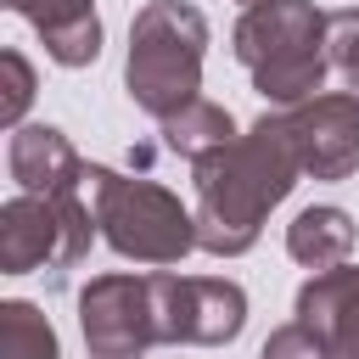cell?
<instances>
[{
	"instance_id": "6da1fadb",
	"label": "cell",
	"mask_w": 359,
	"mask_h": 359,
	"mask_svg": "<svg viewBox=\"0 0 359 359\" xmlns=\"http://www.w3.org/2000/svg\"><path fill=\"white\" fill-rule=\"evenodd\" d=\"M303 163L280 123V112H264L241 140L202 157L191 168L196 180V247L213 258H241L264 236L269 208H280L297 185Z\"/></svg>"
},
{
	"instance_id": "7a4b0ae2",
	"label": "cell",
	"mask_w": 359,
	"mask_h": 359,
	"mask_svg": "<svg viewBox=\"0 0 359 359\" xmlns=\"http://www.w3.org/2000/svg\"><path fill=\"white\" fill-rule=\"evenodd\" d=\"M230 50L275 112L325 95L331 50H325V11H314V0H269L241 11L230 28Z\"/></svg>"
},
{
	"instance_id": "3957f363",
	"label": "cell",
	"mask_w": 359,
	"mask_h": 359,
	"mask_svg": "<svg viewBox=\"0 0 359 359\" xmlns=\"http://www.w3.org/2000/svg\"><path fill=\"white\" fill-rule=\"evenodd\" d=\"M202 56H208V17L191 0H146L129 22L123 90L129 101L168 123L191 101H202Z\"/></svg>"
},
{
	"instance_id": "277c9868",
	"label": "cell",
	"mask_w": 359,
	"mask_h": 359,
	"mask_svg": "<svg viewBox=\"0 0 359 359\" xmlns=\"http://www.w3.org/2000/svg\"><path fill=\"white\" fill-rule=\"evenodd\" d=\"M84 191H90V213L101 224V241L118 258L168 269L185 252H196V208H185L168 185L118 174L107 163H90Z\"/></svg>"
},
{
	"instance_id": "5b68a950",
	"label": "cell",
	"mask_w": 359,
	"mask_h": 359,
	"mask_svg": "<svg viewBox=\"0 0 359 359\" xmlns=\"http://www.w3.org/2000/svg\"><path fill=\"white\" fill-rule=\"evenodd\" d=\"M95 213L79 202V191H50V196H6L0 202V275H67L84 264L95 241Z\"/></svg>"
},
{
	"instance_id": "8992f818",
	"label": "cell",
	"mask_w": 359,
	"mask_h": 359,
	"mask_svg": "<svg viewBox=\"0 0 359 359\" xmlns=\"http://www.w3.org/2000/svg\"><path fill=\"white\" fill-rule=\"evenodd\" d=\"M79 331L90 359H146L163 348V320H157V280L146 275H95L79 292Z\"/></svg>"
},
{
	"instance_id": "52a82bcc",
	"label": "cell",
	"mask_w": 359,
	"mask_h": 359,
	"mask_svg": "<svg viewBox=\"0 0 359 359\" xmlns=\"http://www.w3.org/2000/svg\"><path fill=\"white\" fill-rule=\"evenodd\" d=\"M157 280V320L163 342H191V348H219L236 342L247 325V292L224 275H174L151 269Z\"/></svg>"
},
{
	"instance_id": "ba28073f",
	"label": "cell",
	"mask_w": 359,
	"mask_h": 359,
	"mask_svg": "<svg viewBox=\"0 0 359 359\" xmlns=\"http://www.w3.org/2000/svg\"><path fill=\"white\" fill-rule=\"evenodd\" d=\"M280 123L297 146L303 174L314 180H348L359 168V95L325 90L303 107H280Z\"/></svg>"
},
{
	"instance_id": "9c48e42d",
	"label": "cell",
	"mask_w": 359,
	"mask_h": 359,
	"mask_svg": "<svg viewBox=\"0 0 359 359\" xmlns=\"http://www.w3.org/2000/svg\"><path fill=\"white\" fill-rule=\"evenodd\" d=\"M292 314L309 331H320L331 359H359V264H337V269L309 275L297 286Z\"/></svg>"
},
{
	"instance_id": "30bf717a",
	"label": "cell",
	"mask_w": 359,
	"mask_h": 359,
	"mask_svg": "<svg viewBox=\"0 0 359 359\" xmlns=\"http://www.w3.org/2000/svg\"><path fill=\"white\" fill-rule=\"evenodd\" d=\"M84 157L73 151V140L56 123H22L6 140V174L17 191L28 196H50V191H79L84 185Z\"/></svg>"
},
{
	"instance_id": "8fae6325",
	"label": "cell",
	"mask_w": 359,
	"mask_h": 359,
	"mask_svg": "<svg viewBox=\"0 0 359 359\" xmlns=\"http://www.w3.org/2000/svg\"><path fill=\"white\" fill-rule=\"evenodd\" d=\"M17 17H28L45 39V56L56 67H90L101 56V17L95 0H6Z\"/></svg>"
},
{
	"instance_id": "7c38bea8",
	"label": "cell",
	"mask_w": 359,
	"mask_h": 359,
	"mask_svg": "<svg viewBox=\"0 0 359 359\" xmlns=\"http://www.w3.org/2000/svg\"><path fill=\"white\" fill-rule=\"evenodd\" d=\"M286 252L303 264V269H337V264H348V252H353V219L342 213V208H331V202H320V208H303L292 224H286Z\"/></svg>"
},
{
	"instance_id": "4fadbf2b",
	"label": "cell",
	"mask_w": 359,
	"mask_h": 359,
	"mask_svg": "<svg viewBox=\"0 0 359 359\" xmlns=\"http://www.w3.org/2000/svg\"><path fill=\"white\" fill-rule=\"evenodd\" d=\"M230 140H241V129H236V118L219 107V101H191L185 112H174L168 123H163V151H174V157H185L191 168L202 163V157H213V151H224Z\"/></svg>"
},
{
	"instance_id": "5bb4252c",
	"label": "cell",
	"mask_w": 359,
	"mask_h": 359,
	"mask_svg": "<svg viewBox=\"0 0 359 359\" xmlns=\"http://www.w3.org/2000/svg\"><path fill=\"white\" fill-rule=\"evenodd\" d=\"M0 359H62V342H56L50 320L22 297L0 303Z\"/></svg>"
},
{
	"instance_id": "9a60e30c",
	"label": "cell",
	"mask_w": 359,
	"mask_h": 359,
	"mask_svg": "<svg viewBox=\"0 0 359 359\" xmlns=\"http://www.w3.org/2000/svg\"><path fill=\"white\" fill-rule=\"evenodd\" d=\"M325 50H331V73L348 84V95H359V6L325 17Z\"/></svg>"
},
{
	"instance_id": "2e32d148",
	"label": "cell",
	"mask_w": 359,
	"mask_h": 359,
	"mask_svg": "<svg viewBox=\"0 0 359 359\" xmlns=\"http://www.w3.org/2000/svg\"><path fill=\"white\" fill-rule=\"evenodd\" d=\"M0 67H6L0 123H6V129H22V112H28V101H34V67H28V56H22L17 45H6V50H0Z\"/></svg>"
},
{
	"instance_id": "e0dca14e",
	"label": "cell",
	"mask_w": 359,
	"mask_h": 359,
	"mask_svg": "<svg viewBox=\"0 0 359 359\" xmlns=\"http://www.w3.org/2000/svg\"><path fill=\"white\" fill-rule=\"evenodd\" d=\"M258 359H331V348H325L320 331H309L303 320H286V325H275V331L264 337Z\"/></svg>"
},
{
	"instance_id": "ac0fdd59",
	"label": "cell",
	"mask_w": 359,
	"mask_h": 359,
	"mask_svg": "<svg viewBox=\"0 0 359 359\" xmlns=\"http://www.w3.org/2000/svg\"><path fill=\"white\" fill-rule=\"evenodd\" d=\"M236 6H241V11H252V6H269V0H236Z\"/></svg>"
}]
</instances>
